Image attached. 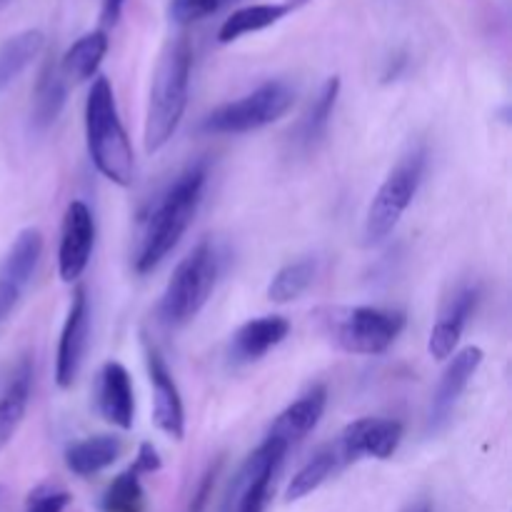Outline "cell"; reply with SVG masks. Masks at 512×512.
<instances>
[{"instance_id":"7402d4cb","label":"cell","mask_w":512,"mask_h":512,"mask_svg":"<svg viewBox=\"0 0 512 512\" xmlns=\"http://www.w3.org/2000/svg\"><path fill=\"white\" fill-rule=\"evenodd\" d=\"M345 468H348V463H345L338 440L323 445V448L315 450L313 458L293 475L288 490H285V503H298V500L308 498L310 493H315L320 485L328 483L333 475H338L340 470Z\"/></svg>"},{"instance_id":"603a6c76","label":"cell","mask_w":512,"mask_h":512,"mask_svg":"<svg viewBox=\"0 0 512 512\" xmlns=\"http://www.w3.org/2000/svg\"><path fill=\"white\" fill-rule=\"evenodd\" d=\"M105 53H108V33H105V30L85 33L83 38L75 40V43L65 50L63 58L58 60L60 73H63L65 80L85 83V80H90L98 73Z\"/></svg>"},{"instance_id":"9a60e30c","label":"cell","mask_w":512,"mask_h":512,"mask_svg":"<svg viewBox=\"0 0 512 512\" xmlns=\"http://www.w3.org/2000/svg\"><path fill=\"white\" fill-rule=\"evenodd\" d=\"M325 405H328V388L320 383L313 385L273 420L265 438L278 440L290 450L318 428L320 418L325 415Z\"/></svg>"},{"instance_id":"4fadbf2b","label":"cell","mask_w":512,"mask_h":512,"mask_svg":"<svg viewBox=\"0 0 512 512\" xmlns=\"http://www.w3.org/2000/svg\"><path fill=\"white\" fill-rule=\"evenodd\" d=\"M145 365H148L150 388H153V423L160 433L173 440L185 438V408L173 373L165 363L158 345L145 340Z\"/></svg>"},{"instance_id":"cb8c5ba5","label":"cell","mask_w":512,"mask_h":512,"mask_svg":"<svg viewBox=\"0 0 512 512\" xmlns=\"http://www.w3.org/2000/svg\"><path fill=\"white\" fill-rule=\"evenodd\" d=\"M40 258H43V233L38 228L20 230L10 245L8 255H5L0 275L18 283L20 288H28L35 270H38Z\"/></svg>"},{"instance_id":"e0dca14e","label":"cell","mask_w":512,"mask_h":512,"mask_svg":"<svg viewBox=\"0 0 512 512\" xmlns=\"http://www.w3.org/2000/svg\"><path fill=\"white\" fill-rule=\"evenodd\" d=\"M98 410L110 425L130 430L135 423V395L128 368L108 360L98 373Z\"/></svg>"},{"instance_id":"74e56055","label":"cell","mask_w":512,"mask_h":512,"mask_svg":"<svg viewBox=\"0 0 512 512\" xmlns=\"http://www.w3.org/2000/svg\"><path fill=\"white\" fill-rule=\"evenodd\" d=\"M5 3V0H0V5H3Z\"/></svg>"},{"instance_id":"836d02e7","label":"cell","mask_w":512,"mask_h":512,"mask_svg":"<svg viewBox=\"0 0 512 512\" xmlns=\"http://www.w3.org/2000/svg\"><path fill=\"white\" fill-rule=\"evenodd\" d=\"M125 0H103V10H100V23L103 28H113L120 20V13H123Z\"/></svg>"},{"instance_id":"d6a6232c","label":"cell","mask_w":512,"mask_h":512,"mask_svg":"<svg viewBox=\"0 0 512 512\" xmlns=\"http://www.w3.org/2000/svg\"><path fill=\"white\" fill-rule=\"evenodd\" d=\"M23 290L25 288H20L18 283H13L10 278L0 275V323H3L10 313H13L15 305H18V300H20V295H23Z\"/></svg>"},{"instance_id":"8d00e7d4","label":"cell","mask_w":512,"mask_h":512,"mask_svg":"<svg viewBox=\"0 0 512 512\" xmlns=\"http://www.w3.org/2000/svg\"><path fill=\"white\" fill-rule=\"evenodd\" d=\"M3 498H5V490H3V485H0V505H3Z\"/></svg>"},{"instance_id":"5b68a950","label":"cell","mask_w":512,"mask_h":512,"mask_svg":"<svg viewBox=\"0 0 512 512\" xmlns=\"http://www.w3.org/2000/svg\"><path fill=\"white\" fill-rule=\"evenodd\" d=\"M425 168H428V148L425 145H410L398 163L393 165L385 180L380 183L378 193L373 195L368 213H365L363 238L368 245L383 243L398 228L400 218L418 195L423 185Z\"/></svg>"},{"instance_id":"83f0119b","label":"cell","mask_w":512,"mask_h":512,"mask_svg":"<svg viewBox=\"0 0 512 512\" xmlns=\"http://www.w3.org/2000/svg\"><path fill=\"white\" fill-rule=\"evenodd\" d=\"M100 512H145V490L133 468L115 475L100 498Z\"/></svg>"},{"instance_id":"d6986e66","label":"cell","mask_w":512,"mask_h":512,"mask_svg":"<svg viewBox=\"0 0 512 512\" xmlns=\"http://www.w3.org/2000/svg\"><path fill=\"white\" fill-rule=\"evenodd\" d=\"M35 368L33 358L23 355L10 373L3 393H0V450L15 438L25 413H28L30 395H33Z\"/></svg>"},{"instance_id":"277c9868","label":"cell","mask_w":512,"mask_h":512,"mask_svg":"<svg viewBox=\"0 0 512 512\" xmlns=\"http://www.w3.org/2000/svg\"><path fill=\"white\" fill-rule=\"evenodd\" d=\"M223 270V255L213 240H200L173 270L158 303L160 323L180 328L198 318L200 310L213 295L215 283Z\"/></svg>"},{"instance_id":"d4e9b609","label":"cell","mask_w":512,"mask_h":512,"mask_svg":"<svg viewBox=\"0 0 512 512\" xmlns=\"http://www.w3.org/2000/svg\"><path fill=\"white\" fill-rule=\"evenodd\" d=\"M290 15L288 5L285 3H260V5H248V8L235 10L233 15L225 18V23L220 25L218 40L220 43H235L243 35L260 33L265 28H273L275 23Z\"/></svg>"},{"instance_id":"f546056e","label":"cell","mask_w":512,"mask_h":512,"mask_svg":"<svg viewBox=\"0 0 512 512\" xmlns=\"http://www.w3.org/2000/svg\"><path fill=\"white\" fill-rule=\"evenodd\" d=\"M225 0H170L168 15L175 25H193L208 18Z\"/></svg>"},{"instance_id":"7a4b0ae2","label":"cell","mask_w":512,"mask_h":512,"mask_svg":"<svg viewBox=\"0 0 512 512\" xmlns=\"http://www.w3.org/2000/svg\"><path fill=\"white\" fill-rule=\"evenodd\" d=\"M85 143L95 170L110 183L128 188L135 178V155L120 120L113 85L98 75L85 100Z\"/></svg>"},{"instance_id":"ac0fdd59","label":"cell","mask_w":512,"mask_h":512,"mask_svg":"<svg viewBox=\"0 0 512 512\" xmlns=\"http://www.w3.org/2000/svg\"><path fill=\"white\" fill-rule=\"evenodd\" d=\"M340 98V78L333 75L323 83V88L318 90V95L313 98V103L308 105V110L303 113V118L298 120V125L290 133V148L298 155H308L318 148L325 140L330 128V120H333L335 105Z\"/></svg>"},{"instance_id":"8992f818","label":"cell","mask_w":512,"mask_h":512,"mask_svg":"<svg viewBox=\"0 0 512 512\" xmlns=\"http://www.w3.org/2000/svg\"><path fill=\"white\" fill-rule=\"evenodd\" d=\"M325 335L350 355H380L398 340L405 313L388 308H330L323 313Z\"/></svg>"},{"instance_id":"ba28073f","label":"cell","mask_w":512,"mask_h":512,"mask_svg":"<svg viewBox=\"0 0 512 512\" xmlns=\"http://www.w3.org/2000/svg\"><path fill=\"white\" fill-rule=\"evenodd\" d=\"M288 448L273 438H263V443L245 458L235 478L230 480L228 493L223 498L220 512H265L270 495H273L275 475L283 465Z\"/></svg>"},{"instance_id":"d590c367","label":"cell","mask_w":512,"mask_h":512,"mask_svg":"<svg viewBox=\"0 0 512 512\" xmlns=\"http://www.w3.org/2000/svg\"><path fill=\"white\" fill-rule=\"evenodd\" d=\"M408 512H433V508H430V503H418L415 508H410Z\"/></svg>"},{"instance_id":"8fae6325","label":"cell","mask_w":512,"mask_h":512,"mask_svg":"<svg viewBox=\"0 0 512 512\" xmlns=\"http://www.w3.org/2000/svg\"><path fill=\"white\" fill-rule=\"evenodd\" d=\"M335 440L348 465L363 458L388 460L403 443V423L393 418H360L353 420Z\"/></svg>"},{"instance_id":"f1b7e54d","label":"cell","mask_w":512,"mask_h":512,"mask_svg":"<svg viewBox=\"0 0 512 512\" xmlns=\"http://www.w3.org/2000/svg\"><path fill=\"white\" fill-rule=\"evenodd\" d=\"M70 493L60 485L43 483L33 488L25 500V512H65L70 505Z\"/></svg>"},{"instance_id":"30bf717a","label":"cell","mask_w":512,"mask_h":512,"mask_svg":"<svg viewBox=\"0 0 512 512\" xmlns=\"http://www.w3.org/2000/svg\"><path fill=\"white\" fill-rule=\"evenodd\" d=\"M88 338H90L88 290L75 288L68 315H65L63 330H60L58 353H55V383H58L60 390L73 388L75 380H78L85 353H88Z\"/></svg>"},{"instance_id":"4dcf8cb0","label":"cell","mask_w":512,"mask_h":512,"mask_svg":"<svg viewBox=\"0 0 512 512\" xmlns=\"http://www.w3.org/2000/svg\"><path fill=\"white\" fill-rule=\"evenodd\" d=\"M220 473V463L210 465L208 470L203 473V478H200L198 488H195L193 498H190L188 503V510L185 512H208V505H210V498H213V488H215V478H218Z\"/></svg>"},{"instance_id":"44dd1931","label":"cell","mask_w":512,"mask_h":512,"mask_svg":"<svg viewBox=\"0 0 512 512\" xmlns=\"http://www.w3.org/2000/svg\"><path fill=\"white\" fill-rule=\"evenodd\" d=\"M123 448L125 445L118 435H90V438L68 445L65 468L78 478H93L118 463Z\"/></svg>"},{"instance_id":"e575fe53","label":"cell","mask_w":512,"mask_h":512,"mask_svg":"<svg viewBox=\"0 0 512 512\" xmlns=\"http://www.w3.org/2000/svg\"><path fill=\"white\" fill-rule=\"evenodd\" d=\"M305 3H308V0H288V3H285V5H288V10H290V13H293V10H298L300 5H305Z\"/></svg>"},{"instance_id":"9c48e42d","label":"cell","mask_w":512,"mask_h":512,"mask_svg":"<svg viewBox=\"0 0 512 512\" xmlns=\"http://www.w3.org/2000/svg\"><path fill=\"white\" fill-rule=\"evenodd\" d=\"M483 358L485 353L478 348V345H468V348L453 353V360L448 363L445 373L440 375L438 388H435L433 400H430L428 425H425L428 435H438L448 428L460 398H463L470 380L475 378V373H478L480 365H483Z\"/></svg>"},{"instance_id":"484cf974","label":"cell","mask_w":512,"mask_h":512,"mask_svg":"<svg viewBox=\"0 0 512 512\" xmlns=\"http://www.w3.org/2000/svg\"><path fill=\"white\" fill-rule=\"evenodd\" d=\"M43 45L45 35L35 28L15 33L13 38L0 45V93L28 70V65L38 58Z\"/></svg>"},{"instance_id":"52a82bcc","label":"cell","mask_w":512,"mask_h":512,"mask_svg":"<svg viewBox=\"0 0 512 512\" xmlns=\"http://www.w3.org/2000/svg\"><path fill=\"white\" fill-rule=\"evenodd\" d=\"M295 103V90L285 80H268L253 93L220 105L200 123L208 135H245L278 123Z\"/></svg>"},{"instance_id":"ffe728a7","label":"cell","mask_w":512,"mask_h":512,"mask_svg":"<svg viewBox=\"0 0 512 512\" xmlns=\"http://www.w3.org/2000/svg\"><path fill=\"white\" fill-rule=\"evenodd\" d=\"M68 100V80L60 73L58 60L48 58L40 68L33 88V108H30V125L38 133L48 130L60 118Z\"/></svg>"},{"instance_id":"3957f363","label":"cell","mask_w":512,"mask_h":512,"mask_svg":"<svg viewBox=\"0 0 512 512\" xmlns=\"http://www.w3.org/2000/svg\"><path fill=\"white\" fill-rule=\"evenodd\" d=\"M190 70H193V48L188 38H178L163 50L158 68L153 73L145 110V150L158 153L178 130L188 108Z\"/></svg>"},{"instance_id":"5bb4252c","label":"cell","mask_w":512,"mask_h":512,"mask_svg":"<svg viewBox=\"0 0 512 512\" xmlns=\"http://www.w3.org/2000/svg\"><path fill=\"white\" fill-rule=\"evenodd\" d=\"M480 300V288L475 283H465L455 290L448 298L445 308L440 310V318L435 323L433 333H430L428 350L433 358L445 360L455 353L460 338H463V330L468 325V320L473 318L475 308H478Z\"/></svg>"},{"instance_id":"7c38bea8","label":"cell","mask_w":512,"mask_h":512,"mask_svg":"<svg viewBox=\"0 0 512 512\" xmlns=\"http://www.w3.org/2000/svg\"><path fill=\"white\" fill-rule=\"evenodd\" d=\"M95 245V220L83 200L68 203L58 245V275L63 283H75L85 273Z\"/></svg>"},{"instance_id":"2e32d148","label":"cell","mask_w":512,"mask_h":512,"mask_svg":"<svg viewBox=\"0 0 512 512\" xmlns=\"http://www.w3.org/2000/svg\"><path fill=\"white\" fill-rule=\"evenodd\" d=\"M290 333V323L283 315H263L240 325L233 333L228 345V355L233 363L248 365L258 363L260 358L278 348Z\"/></svg>"},{"instance_id":"6da1fadb","label":"cell","mask_w":512,"mask_h":512,"mask_svg":"<svg viewBox=\"0 0 512 512\" xmlns=\"http://www.w3.org/2000/svg\"><path fill=\"white\" fill-rule=\"evenodd\" d=\"M208 188V160H195L185 165L173 183L150 203L140 215L138 245L133 265L140 275H148L178 248L180 238L188 233L190 223L198 215Z\"/></svg>"},{"instance_id":"1f68e13d","label":"cell","mask_w":512,"mask_h":512,"mask_svg":"<svg viewBox=\"0 0 512 512\" xmlns=\"http://www.w3.org/2000/svg\"><path fill=\"white\" fill-rule=\"evenodd\" d=\"M130 468H133L140 478H143V475L158 473V470L163 468V460H160L158 448H155L153 443H140L138 455H135V460Z\"/></svg>"},{"instance_id":"4316f807","label":"cell","mask_w":512,"mask_h":512,"mask_svg":"<svg viewBox=\"0 0 512 512\" xmlns=\"http://www.w3.org/2000/svg\"><path fill=\"white\" fill-rule=\"evenodd\" d=\"M315 273H318L315 258H300L283 265V268L273 275V280H270L268 298L273 300V303H290V300H298L300 295L313 285Z\"/></svg>"}]
</instances>
